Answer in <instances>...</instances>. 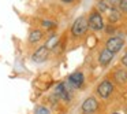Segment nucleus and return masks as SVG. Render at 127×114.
<instances>
[{"label":"nucleus","mask_w":127,"mask_h":114,"mask_svg":"<svg viewBox=\"0 0 127 114\" xmlns=\"http://www.w3.org/2000/svg\"><path fill=\"white\" fill-rule=\"evenodd\" d=\"M89 26H88V18L83 17V15H81V17H78L77 19L72 22L71 25V34L74 37H82L83 34L88 32Z\"/></svg>","instance_id":"f257e3e1"},{"label":"nucleus","mask_w":127,"mask_h":114,"mask_svg":"<svg viewBox=\"0 0 127 114\" xmlns=\"http://www.w3.org/2000/svg\"><path fill=\"white\" fill-rule=\"evenodd\" d=\"M88 26L94 32H98L101 29H104V19L102 15L100 14L97 10H93L90 12V15L88 17Z\"/></svg>","instance_id":"f03ea898"},{"label":"nucleus","mask_w":127,"mask_h":114,"mask_svg":"<svg viewBox=\"0 0 127 114\" xmlns=\"http://www.w3.org/2000/svg\"><path fill=\"white\" fill-rule=\"evenodd\" d=\"M53 96L58 98V99L63 100V102H70L71 100V94H70V89L67 88V85L64 83H59L55 87V91H53Z\"/></svg>","instance_id":"7ed1b4c3"},{"label":"nucleus","mask_w":127,"mask_h":114,"mask_svg":"<svg viewBox=\"0 0 127 114\" xmlns=\"http://www.w3.org/2000/svg\"><path fill=\"white\" fill-rule=\"evenodd\" d=\"M123 45H124V40H123V37H119V36L109 37V39L107 40V43H105V48L109 50L111 52H113V54L119 52V51L123 48Z\"/></svg>","instance_id":"20e7f679"},{"label":"nucleus","mask_w":127,"mask_h":114,"mask_svg":"<svg viewBox=\"0 0 127 114\" xmlns=\"http://www.w3.org/2000/svg\"><path fill=\"white\" fill-rule=\"evenodd\" d=\"M81 110H82L83 114H94L98 110V102H97V99L93 96L85 99L82 106H81Z\"/></svg>","instance_id":"39448f33"},{"label":"nucleus","mask_w":127,"mask_h":114,"mask_svg":"<svg viewBox=\"0 0 127 114\" xmlns=\"http://www.w3.org/2000/svg\"><path fill=\"white\" fill-rule=\"evenodd\" d=\"M113 92V84L109 80H104L97 85V94L102 98V99H108Z\"/></svg>","instance_id":"423d86ee"},{"label":"nucleus","mask_w":127,"mask_h":114,"mask_svg":"<svg viewBox=\"0 0 127 114\" xmlns=\"http://www.w3.org/2000/svg\"><path fill=\"white\" fill-rule=\"evenodd\" d=\"M48 56H49V50L45 45H41L40 48H37L34 51V54L32 55V59L34 62H37V63H42V62H45L48 59Z\"/></svg>","instance_id":"0eeeda50"},{"label":"nucleus","mask_w":127,"mask_h":114,"mask_svg":"<svg viewBox=\"0 0 127 114\" xmlns=\"http://www.w3.org/2000/svg\"><path fill=\"white\" fill-rule=\"evenodd\" d=\"M83 81H85V77L81 72H74L68 76V83L72 85V88H81L83 85Z\"/></svg>","instance_id":"6e6552de"},{"label":"nucleus","mask_w":127,"mask_h":114,"mask_svg":"<svg viewBox=\"0 0 127 114\" xmlns=\"http://www.w3.org/2000/svg\"><path fill=\"white\" fill-rule=\"evenodd\" d=\"M113 55H115V54L111 52V51L107 50V48L101 50V51H100V54H98V62H100V65H101V66H108V65L112 62Z\"/></svg>","instance_id":"1a4fd4ad"},{"label":"nucleus","mask_w":127,"mask_h":114,"mask_svg":"<svg viewBox=\"0 0 127 114\" xmlns=\"http://www.w3.org/2000/svg\"><path fill=\"white\" fill-rule=\"evenodd\" d=\"M42 37H44V32H42L41 29H32L30 33H29V43L36 44V43H38Z\"/></svg>","instance_id":"9d476101"},{"label":"nucleus","mask_w":127,"mask_h":114,"mask_svg":"<svg viewBox=\"0 0 127 114\" xmlns=\"http://www.w3.org/2000/svg\"><path fill=\"white\" fill-rule=\"evenodd\" d=\"M107 14H108V21H109L111 23H115L120 19L122 11L119 8H109V11H108Z\"/></svg>","instance_id":"9b49d317"},{"label":"nucleus","mask_w":127,"mask_h":114,"mask_svg":"<svg viewBox=\"0 0 127 114\" xmlns=\"http://www.w3.org/2000/svg\"><path fill=\"white\" fill-rule=\"evenodd\" d=\"M113 78H115L116 83L119 84H124L127 81V72L123 69H118L115 73H113Z\"/></svg>","instance_id":"f8f14e48"},{"label":"nucleus","mask_w":127,"mask_h":114,"mask_svg":"<svg viewBox=\"0 0 127 114\" xmlns=\"http://www.w3.org/2000/svg\"><path fill=\"white\" fill-rule=\"evenodd\" d=\"M58 43H59V36L58 34H52V36L48 39V41L45 43V47L51 51V50H53V48L58 45Z\"/></svg>","instance_id":"ddd939ff"},{"label":"nucleus","mask_w":127,"mask_h":114,"mask_svg":"<svg viewBox=\"0 0 127 114\" xmlns=\"http://www.w3.org/2000/svg\"><path fill=\"white\" fill-rule=\"evenodd\" d=\"M96 10L98 12H108L109 11V7H108V4L105 3V0H98L96 4Z\"/></svg>","instance_id":"4468645a"},{"label":"nucleus","mask_w":127,"mask_h":114,"mask_svg":"<svg viewBox=\"0 0 127 114\" xmlns=\"http://www.w3.org/2000/svg\"><path fill=\"white\" fill-rule=\"evenodd\" d=\"M41 26L45 29H55L56 28V23L52 22V21H48V19H42L41 21Z\"/></svg>","instance_id":"2eb2a0df"},{"label":"nucleus","mask_w":127,"mask_h":114,"mask_svg":"<svg viewBox=\"0 0 127 114\" xmlns=\"http://www.w3.org/2000/svg\"><path fill=\"white\" fill-rule=\"evenodd\" d=\"M34 114H51V111L45 106H37L34 109Z\"/></svg>","instance_id":"dca6fc26"},{"label":"nucleus","mask_w":127,"mask_h":114,"mask_svg":"<svg viewBox=\"0 0 127 114\" xmlns=\"http://www.w3.org/2000/svg\"><path fill=\"white\" fill-rule=\"evenodd\" d=\"M105 3L108 4L109 8H118L119 3H120V0H105Z\"/></svg>","instance_id":"f3484780"},{"label":"nucleus","mask_w":127,"mask_h":114,"mask_svg":"<svg viewBox=\"0 0 127 114\" xmlns=\"http://www.w3.org/2000/svg\"><path fill=\"white\" fill-rule=\"evenodd\" d=\"M118 8L122 12H126V14H127V0H120Z\"/></svg>","instance_id":"a211bd4d"},{"label":"nucleus","mask_w":127,"mask_h":114,"mask_svg":"<svg viewBox=\"0 0 127 114\" xmlns=\"http://www.w3.org/2000/svg\"><path fill=\"white\" fill-rule=\"evenodd\" d=\"M122 63H123V66L127 67V52L124 54L123 56H122Z\"/></svg>","instance_id":"6ab92c4d"},{"label":"nucleus","mask_w":127,"mask_h":114,"mask_svg":"<svg viewBox=\"0 0 127 114\" xmlns=\"http://www.w3.org/2000/svg\"><path fill=\"white\" fill-rule=\"evenodd\" d=\"M62 1H63V3H72L74 0H62Z\"/></svg>","instance_id":"aec40b11"},{"label":"nucleus","mask_w":127,"mask_h":114,"mask_svg":"<svg viewBox=\"0 0 127 114\" xmlns=\"http://www.w3.org/2000/svg\"><path fill=\"white\" fill-rule=\"evenodd\" d=\"M113 114H120V113H113Z\"/></svg>","instance_id":"412c9836"}]
</instances>
